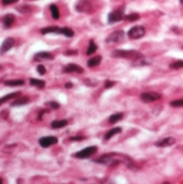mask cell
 <instances>
[{
	"label": "cell",
	"mask_w": 183,
	"mask_h": 184,
	"mask_svg": "<svg viewBox=\"0 0 183 184\" xmlns=\"http://www.w3.org/2000/svg\"><path fill=\"white\" fill-rule=\"evenodd\" d=\"M96 163L102 164L106 166H115L117 164L123 163L128 168H135V163L131 157L123 154H117V153H109V154L102 155L98 159H96Z\"/></svg>",
	"instance_id": "obj_1"
},
{
	"label": "cell",
	"mask_w": 183,
	"mask_h": 184,
	"mask_svg": "<svg viewBox=\"0 0 183 184\" xmlns=\"http://www.w3.org/2000/svg\"><path fill=\"white\" fill-rule=\"evenodd\" d=\"M111 56L117 58H131L134 60L142 58V54L137 51H129V50H115L111 53Z\"/></svg>",
	"instance_id": "obj_2"
},
{
	"label": "cell",
	"mask_w": 183,
	"mask_h": 184,
	"mask_svg": "<svg viewBox=\"0 0 183 184\" xmlns=\"http://www.w3.org/2000/svg\"><path fill=\"white\" fill-rule=\"evenodd\" d=\"M125 38V34H124L123 30H117V31L110 34L109 36L106 39V42L109 44H113V43H120L124 40Z\"/></svg>",
	"instance_id": "obj_3"
},
{
	"label": "cell",
	"mask_w": 183,
	"mask_h": 184,
	"mask_svg": "<svg viewBox=\"0 0 183 184\" xmlns=\"http://www.w3.org/2000/svg\"><path fill=\"white\" fill-rule=\"evenodd\" d=\"M144 34H145V28L143 26H135L128 31V37L133 40L141 39L142 37H144Z\"/></svg>",
	"instance_id": "obj_4"
},
{
	"label": "cell",
	"mask_w": 183,
	"mask_h": 184,
	"mask_svg": "<svg viewBox=\"0 0 183 184\" xmlns=\"http://www.w3.org/2000/svg\"><path fill=\"white\" fill-rule=\"evenodd\" d=\"M160 98H162V95L160 93H156V92H145V93H142L140 95V99L145 103L160 100Z\"/></svg>",
	"instance_id": "obj_5"
},
{
	"label": "cell",
	"mask_w": 183,
	"mask_h": 184,
	"mask_svg": "<svg viewBox=\"0 0 183 184\" xmlns=\"http://www.w3.org/2000/svg\"><path fill=\"white\" fill-rule=\"evenodd\" d=\"M97 152V148L96 146H87V148L83 149L82 151H80V152H77L73 154V156L76 157V158H88V157H91L92 155H94L95 153Z\"/></svg>",
	"instance_id": "obj_6"
},
{
	"label": "cell",
	"mask_w": 183,
	"mask_h": 184,
	"mask_svg": "<svg viewBox=\"0 0 183 184\" xmlns=\"http://www.w3.org/2000/svg\"><path fill=\"white\" fill-rule=\"evenodd\" d=\"M76 10L78 12H82V13H87L93 10V3L89 0H80L76 5Z\"/></svg>",
	"instance_id": "obj_7"
},
{
	"label": "cell",
	"mask_w": 183,
	"mask_h": 184,
	"mask_svg": "<svg viewBox=\"0 0 183 184\" xmlns=\"http://www.w3.org/2000/svg\"><path fill=\"white\" fill-rule=\"evenodd\" d=\"M123 18H124L123 9H117L115 10V11L111 12V13L108 15V22H109V24H114L120 22V20H122Z\"/></svg>",
	"instance_id": "obj_8"
},
{
	"label": "cell",
	"mask_w": 183,
	"mask_h": 184,
	"mask_svg": "<svg viewBox=\"0 0 183 184\" xmlns=\"http://www.w3.org/2000/svg\"><path fill=\"white\" fill-rule=\"evenodd\" d=\"M57 142H58V139L53 136L43 137V138H41L39 140V144L42 148H48V146H53V144H56Z\"/></svg>",
	"instance_id": "obj_9"
},
{
	"label": "cell",
	"mask_w": 183,
	"mask_h": 184,
	"mask_svg": "<svg viewBox=\"0 0 183 184\" xmlns=\"http://www.w3.org/2000/svg\"><path fill=\"white\" fill-rule=\"evenodd\" d=\"M14 44H15V40H14V38H11V37H10V38H7L2 42L1 46H0V54H3V53H5L9 50H11V49L14 46Z\"/></svg>",
	"instance_id": "obj_10"
},
{
	"label": "cell",
	"mask_w": 183,
	"mask_h": 184,
	"mask_svg": "<svg viewBox=\"0 0 183 184\" xmlns=\"http://www.w3.org/2000/svg\"><path fill=\"white\" fill-rule=\"evenodd\" d=\"M176 143V139L172 138V137H167V138L160 139L157 142L155 143L156 146H160V148H166V146H171Z\"/></svg>",
	"instance_id": "obj_11"
},
{
	"label": "cell",
	"mask_w": 183,
	"mask_h": 184,
	"mask_svg": "<svg viewBox=\"0 0 183 184\" xmlns=\"http://www.w3.org/2000/svg\"><path fill=\"white\" fill-rule=\"evenodd\" d=\"M83 68L81 66H78L76 64H69L64 68V72L66 73H72V72H78V73H83Z\"/></svg>",
	"instance_id": "obj_12"
},
{
	"label": "cell",
	"mask_w": 183,
	"mask_h": 184,
	"mask_svg": "<svg viewBox=\"0 0 183 184\" xmlns=\"http://www.w3.org/2000/svg\"><path fill=\"white\" fill-rule=\"evenodd\" d=\"M42 34H62V28L57 27V26H51V27H45L43 29H41Z\"/></svg>",
	"instance_id": "obj_13"
},
{
	"label": "cell",
	"mask_w": 183,
	"mask_h": 184,
	"mask_svg": "<svg viewBox=\"0 0 183 184\" xmlns=\"http://www.w3.org/2000/svg\"><path fill=\"white\" fill-rule=\"evenodd\" d=\"M34 60H42V59H53L54 56L48 52H39L34 55Z\"/></svg>",
	"instance_id": "obj_14"
},
{
	"label": "cell",
	"mask_w": 183,
	"mask_h": 184,
	"mask_svg": "<svg viewBox=\"0 0 183 184\" xmlns=\"http://www.w3.org/2000/svg\"><path fill=\"white\" fill-rule=\"evenodd\" d=\"M14 20H15V17H14L13 14H7V15L2 18L3 26H5V28H10L12 26V24L14 23Z\"/></svg>",
	"instance_id": "obj_15"
},
{
	"label": "cell",
	"mask_w": 183,
	"mask_h": 184,
	"mask_svg": "<svg viewBox=\"0 0 183 184\" xmlns=\"http://www.w3.org/2000/svg\"><path fill=\"white\" fill-rule=\"evenodd\" d=\"M100 63H101V56L97 55V56L92 57V58L87 61V66H88L89 68H94V67L98 66Z\"/></svg>",
	"instance_id": "obj_16"
},
{
	"label": "cell",
	"mask_w": 183,
	"mask_h": 184,
	"mask_svg": "<svg viewBox=\"0 0 183 184\" xmlns=\"http://www.w3.org/2000/svg\"><path fill=\"white\" fill-rule=\"evenodd\" d=\"M28 102H29V98L28 97H20L16 100H14V101L11 103V106L12 107H20V106L26 105V103H28Z\"/></svg>",
	"instance_id": "obj_17"
},
{
	"label": "cell",
	"mask_w": 183,
	"mask_h": 184,
	"mask_svg": "<svg viewBox=\"0 0 183 184\" xmlns=\"http://www.w3.org/2000/svg\"><path fill=\"white\" fill-rule=\"evenodd\" d=\"M68 125V122L66 120H59V121H53L51 124V127L54 129H58V128H63L65 126Z\"/></svg>",
	"instance_id": "obj_18"
},
{
	"label": "cell",
	"mask_w": 183,
	"mask_h": 184,
	"mask_svg": "<svg viewBox=\"0 0 183 184\" xmlns=\"http://www.w3.org/2000/svg\"><path fill=\"white\" fill-rule=\"evenodd\" d=\"M121 132H122V128L121 127H114V128H112V129H110L109 132L106 134L105 140H109V139H111L113 136H115V135L120 134Z\"/></svg>",
	"instance_id": "obj_19"
},
{
	"label": "cell",
	"mask_w": 183,
	"mask_h": 184,
	"mask_svg": "<svg viewBox=\"0 0 183 184\" xmlns=\"http://www.w3.org/2000/svg\"><path fill=\"white\" fill-rule=\"evenodd\" d=\"M24 80H9V81H5V84L8 86H21L24 85Z\"/></svg>",
	"instance_id": "obj_20"
},
{
	"label": "cell",
	"mask_w": 183,
	"mask_h": 184,
	"mask_svg": "<svg viewBox=\"0 0 183 184\" xmlns=\"http://www.w3.org/2000/svg\"><path fill=\"white\" fill-rule=\"evenodd\" d=\"M30 84L32 86H37L38 88H43L45 86V82L43 80H38V79H30Z\"/></svg>",
	"instance_id": "obj_21"
},
{
	"label": "cell",
	"mask_w": 183,
	"mask_h": 184,
	"mask_svg": "<svg viewBox=\"0 0 183 184\" xmlns=\"http://www.w3.org/2000/svg\"><path fill=\"white\" fill-rule=\"evenodd\" d=\"M20 95H21V93H20V92H14V93L8 94V95H5V96H3V97L0 98V105H2L3 102L8 101V100H10L11 98L16 97V96H20Z\"/></svg>",
	"instance_id": "obj_22"
},
{
	"label": "cell",
	"mask_w": 183,
	"mask_h": 184,
	"mask_svg": "<svg viewBox=\"0 0 183 184\" xmlns=\"http://www.w3.org/2000/svg\"><path fill=\"white\" fill-rule=\"evenodd\" d=\"M97 51V45L96 43L94 42V40H89V43H88V49L86 51V54L87 55H92L94 54L95 52Z\"/></svg>",
	"instance_id": "obj_23"
},
{
	"label": "cell",
	"mask_w": 183,
	"mask_h": 184,
	"mask_svg": "<svg viewBox=\"0 0 183 184\" xmlns=\"http://www.w3.org/2000/svg\"><path fill=\"white\" fill-rule=\"evenodd\" d=\"M50 10H51V13H52L53 18H54V20H58V18H59V10H58L57 5H51Z\"/></svg>",
	"instance_id": "obj_24"
},
{
	"label": "cell",
	"mask_w": 183,
	"mask_h": 184,
	"mask_svg": "<svg viewBox=\"0 0 183 184\" xmlns=\"http://www.w3.org/2000/svg\"><path fill=\"white\" fill-rule=\"evenodd\" d=\"M123 116H124L123 113H114L109 117V122L111 123V124L117 123V122H119V121H121L122 118H123Z\"/></svg>",
	"instance_id": "obj_25"
},
{
	"label": "cell",
	"mask_w": 183,
	"mask_h": 184,
	"mask_svg": "<svg viewBox=\"0 0 183 184\" xmlns=\"http://www.w3.org/2000/svg\"><path fill=\"white\" fill-rule=\"evenodd\" d=\"M62 34L68 37V38H72L73 34H74V32H73V30L71 29V28L64 27V28H62Z\"/></svg>",
	"instance_id": "obj_26"
},
{
	"label": "cell",
	"mask_w": 183,
	"mask_h": 184,
	"mask_svg": "<svg viewBox=\"0 0 183 184\" xmlns=\"http://www.w3.org/2000/svg\"><path fill=\"white\" fill-rule=\"evenodd\" d=\"M139 17H140L139 14H137V13H131V14H129V15L125 16V20H128V22H135V20H139Z\"/></svg>",
	"instance_id": "obj_27"
},
{
	"label": "cell",
	"mask_w": 183,
	"mask_h": 184,
	"mask_svg": "<svg viewBox=\"0 0 183 184\" xmlns=\"http://www.w3.org/2000/svg\"><path fill=\"white\" fill-rule=\"evenodd\" d=\"M170 68L171 69H182L183 68V60H177L174 63H172L170 65Z\"/></svg>",
	"instance_id": "obj_28"
},
{
	"label": "cell",
	"mask_w": 183,
	"mask_h": 184,
	"mask_svg": "<svg viewBox=\"0 0 183 184\" xmlns=\"http://www.w3.org/2000/svg\"><path fill=\"white\" fill-rule=\"evenodd\" d=\"M170 106L174 108H180L183 107V99H177L174 100V101L170 102Z\"/></svg>",
	"instance_id": "obj_29"
},
{
	"label": "cell",
	"mask_w": 183,
	"mask_h": 184,
	"mask_svg": "<svg viewBox=\"0 0 183 184\" xmlns=\"http://www.w3.org/2000/svg\"><path fill=\"white\" fill-rule=\"evenodd\" d=\"M37 70H38L39 74H41V75H43V74H45V73H46V69H45V67H44L43 65H39V66L37 67Z\"/></svg>",
	"instance_id": "obj_30"
},
{
	"label": "cell",
	"mask_w": 183,
	"mask_h": 184,
	"mask_svg": "<svg viewBox=\"0 0 183 184\" xmlns=\"http://www.w3.org/2000/svg\"><path fill=\"white\" fill-rule=\"evenodd\" d=\"M115 85V82L111 81V80H107V81L105 82V87L106 88H110V87H112Z\"/></svg>",
	"instance_id": "obj_31"
},
{
	"label": "cell",
	"mask_w": 183,
	"mask_h": 184,
	"mask_svg": "<svg viewBox=\"0 0 183 184\" xmlns=\"http://www.w3.org/2000/svg\"><path fill=\"white\" fill-rule=\"evenodd\" d=\"M48 105L50 106L52 109H59V103H57V102H55V101L48 102Z\"/></svg>",
	"instance_id": "obj_32"
},
{
	"label": "cell",
	"mask_w": 183,
	"mask_h": 184,
	"mask_svg": "<svg viewBox=\"0 0 183 184\" xmlns=\"http://www.w3.org/2000/svg\"><path fill=\"white\" fill-rule=\"evenodd\" d=\"M18 0H1V2H2L3 5H12V3H15L17 2Z\"/></svg>",
	"instance_id": "obj_33"
},
{
	"label": "cell",
	"mask_w": 183,
	"mask_h": 184,
	"mask_svg": "<svg viewBox=\"0 0 183 184\" xmlns=\"http://www.w3.org/2000/svg\"><path fill=\"white\" fill-rule=\"evenodd\" d=\"M17 10L21 12V13H27V12L30 11V9L27 7V5H24V7H22V8H17Z\"/></svg>",
	"instance_id": "obj_34"
},
{
	"label": "cell",
	"mask_w": 183,
	"mask_h": 184,
	"mask_svg": "<svg viewBox=\"0 0 183 184\" xmlns=\"http://www.w3.org/2000/svg\"><path fill=\"white\" fill-rule=\"evenodd\" d=\"M71 141H81V140H84V137H72L70 138Z\"/></svg>",
	"instance_id": "obj_35"
},
{
	"label": "cell",
	"mask_w": 183,
	"mask_h": 184,
	"mask_svg": "<svg viewBox=\"0 0 183 184\" xmlns=\"http://www.w3.org/2000/svg\"><path fill=\"white\" fill-rule=\"evenodd\" d=\"M77 53H78L77 51H67L65 54H66V55H76Z\"/></svg>",
	"instance_id": "obj_36"
},
{
	"label": "cell",
	"mask_w": 183,
	"mask_h": 184,
	"mask_svg": "<svg viewBox=\"0 0 183 184\" xmlns=\"http://www.w3.org/2000/svg\"><path fill=\"white\" fill-rule=\"evenodd\" d=\"M72 86H73L72 83H66V84H65V87H66V88H71Z\"/></svg>",
	"instance_id": "obj_37"
},
{
	"label": "cell",
	"mask_w": 183,
	"mask_h": 184,
	"mask_svg": "<svg viewBox=\"0 0 183 184\" xmlns=\"http://www.w3.org/2000/svg\"><path fill=\"white\" fill-rule=\"evenodd\" d=\"M3 183V181H2V179H1V178H0V184H2Z\"/></svg>",
	"instance_id": "obj_38"
},
{
	"label": "cell",
	"mask_w": 183,
	"mask_h": 184,
	"mask_svg": "<svg viewBox=\"0 0 183 184\" xmlns=\"http://www.w3.org/2000/svg\"><path fill=\"white\" fill-rule=\"evenodd\" d=\"M163 184H170V183H169V182H164Z\"/></svg>",
	"instance_id": "obj_39"
},
{
	"label": "cell",
	"mask_w": 183,
	"mask_h": 184,
	"mask_svg": "<svg viewBox=\"0 0 183 184\" xmlns=\"http://www.w3.org/2000/svg\"><path fill=\"white\" fill-rule=\"evenodd\" d=\"M180 2H181V3H182V5H183V0H180Z\"/></svg>",
	"instance_id": "obj_40"
},
{
	"label": "cell",
	"mask_w": 183,
	"mask_h": 184,
	"mask_svg": "<svg viewBox=\"0 0 183 184\" xmlns=\"http://www.w3.org/2000/svg\"><path fill=\"white\" fill-rule=\"evenodd\" d=\"M0 70H2V66H0Z\"/></svg>",
	"instance_id": "obj_41"
}]
</instances>
